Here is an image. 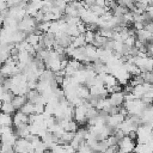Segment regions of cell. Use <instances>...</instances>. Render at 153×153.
Here are the masks:
<instances>
[{"label": "cell", "mask_w": 153, "mask_h": 153, "mask_svg": "<svg viewBox=\"0 0 153 153\" xmlns=\"http://www.w3.org/2000/svg\"><path fill=\"white\" fill-rule=\"evenodd\" d=\"M37 22L35 20V18L33 17H31V16H29V14H26L19 23H18V30H20V31H24V32H26L27 35L29 33H32V32H35L36 30H37Z\"/></svg>", "instance_id": "6da1fadb"}, {"label": "cell", "mask_w": 153, "mask_h": 153, "mask_svg": "<svg viewBox=\"0 0 153 153\" xmlns=\"http://www.w3.org/2000/svg\"><path fill=\"white\" fill-rule=\"evenodd\" d=\"M136 140L131 139L129 135L122 137L117 143V152L118 153H133L135 151Z\"/></svg>", "instance_id": "7a4b0ae2"}, {"label": "cell", "mask_w": 153, "mask_h": 153, "mask_svg": "<svg viewBox=\"0 0 153 153\" xmlns=\"http://www.w3.org/2000/svg\"><path fill=\"white\" fill-rule=\"evenodd\" d=\"M27 124H29V115H25L20 110L13 114V128L14 129H19Z\"/></svg>", "instance_id": "3957f363"}, {"label": "cell", "mask_w": 153, "mask_h": 153, "mask_svg": "<svg viewBox=\"0 0 153 153\" xmlns=\"http://www.w3.org/2000/svg\"><path fill=\"white\" fill-rule=\"evenodd\" d=\"M109 99L111 102V104L114 106H122L126 102V97H124V93L123 91H120V92H112L109 94Z\"/></svg>", "instance_id": "277c9868"}, {"label": "cell", "mask_w": 153, "mask_h": 153, "mask_svg": "<svg viewBox=\"0 0 153 153\" xmlns=\"http://www.w3.org/2000/svg\"><path fill=\"white\" fill-rule=\"evenodd\" d=\"M26 102H27V97H26L25 94H16L14 98H13V100H12V104L14 105L16 110L18 111V110L22 109V106H23Z\"/></svg>", "instance_id": "5b68a950"}, {"label": "cell", "mask_w": 153, "mask_h": 153, "mask_svg": "<svg viewBox=\"0 0 153 153\" xmlns=\"http://www.w3.org/2000/svg\"><path fill=\"white\" fill-rule=\"evenodd\" d=\"M41 39H42V35L41 33H38V32H32V33H29L27 35V37H26V41L31 44V45H36V44H38L39 42H41Z\"/></svg>", "instance_id": "8992f818"}, {"label": "cell", "mask_w": 153, "mask_h": 153, "mask_svg": "<svg viewBox=\"0 0 153 153\" xmlns=\"http://www.w3.org/2000/svg\"><path fill=\"white\" fill-rule=\"evenodd\" d=\"M20 111L24 112L25 115H32V114H35V103L27 100V102L22 106Z\"/></svg>", "instance_id": "52a82bcc"}, {"label": "cell", "mask_w": 153, "mask_h": 153, "mask_svg": "<svg viewBox=\"0 0 153 153\" xmlns=\"http://www.w3.org/2000/svg\"><path fill=\"white\" fill-rule=\"evenodd\" d=\"M0 122H1V127L2 126H13V115L2 112L0 116Z\"/></svg>", "instance_id": "ba28073f"}, {"label": "cell", "mask_w": 153, "mask_h": 153, "mask_svg": "<svg viewBox=\"0 0 153 153\" xmlns=\"http://www.w3.org/2000/svg\"><path fill=\"white\" fill-rule=\"evenodd\" d=\"M1 110L2 112H6V114H10V115H13L17 110L14 108V105L12 104V102H2L1 104Z\"/></svg>", "instance_id": "9c48e42d"}, {"label": "cell", "mask_w": 153, "mask_h": 153, "mask_svg": "<svg viewBox=\"0 0 153 153\" xmlns=\"http://www.w3.org/2000/svg\"><path fill=\"white\" fill-rule=\"evenodd\" d=\"M66 32H67L69 36H72V37H76V36L81 35V32H80V30H79L78 25H69V24H68Z\"/></svg>", "instance_id": "30bf717a"}, {"label": "cell", "mask_w": 153, "mask_h": 153, "mask_svg": "<svg viewBox=\"0 0 153 153\" xmlns=\"http://www.w3.org/2000/svg\"><path fill=\"white\" fill-rule=\"evenodd\" d=\"M84 35H85V39H86V43H87V44H92V43L94 42V38H96V31L87 30Z\"/></svg>", "instance_id": "8fae6325"}, {"label": "cell", "mask_w": 153, "mask_h": 153, "mask_svg": "<svg viewBox=\"0 0 153 153\" xmlns=\"http://www.w3.org/2000/svg\"><path fill=\"white\" fill-rule=\"evenodd\" d=\"M146 12L148 13V16H149L151 20H153V4H149V5H148V7H147Z\"/></svg>", "instance_id": "7c38bea8"}, {"label": "cell", "mask_w": 153, "mask_h": 153, "mask_svg": "<svg viewBox=\"0 0 153 153\" xmlns=\"http://www.w3.org/2000/svg\"><path fill=\"white\" fill-rule=\"evenodd\" d=\"M84 4H85V6L87 8H91L92 6L96 5V0H84Z\"/></svg>", "instance_id": "4fadbf2b"}, {"label": "cell", "mask_w": 153, "mask_h": 153, "mask_svg": "<svg viewBox=\"0 0 153 153\" xmlns=\"http://www.w3.org/2000/svg\"><path fill=\"white\" fill-rule=\"evenodd\" d=\"M96 5L100 7H106V0H96Z\"/></svg>", "instance_id": "5bb4252c"}, {"label": "cell", "mask_w": 153, "mask_h": 153, "mask_svg": "<svg viewBox=\"0 0 153 153\" xmlns=\"http://www.w3.org/2000/svg\"><path fill=\"white\" fill-rule=\"evenodd\" d=\"M78 1H84V0H78Z\"/></svg>", "instance_id": "9a60e30c"}, {"label": "cell", "mask_w": 153, "mask_h": 153, "mask_svg": "<svg viewBox=\"0 0 153 153\" xmlns=\"http://www.w3.org/2000/svg\"><path fill=\"white\" fill-rule=\"evenodd\" d=\"M133 153H135V152H133Z\"/></svg>", "instance_id": "2e32d148"}]
</instances>
